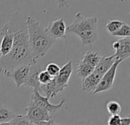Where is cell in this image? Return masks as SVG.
Returning <instances> with one entry per match:
<instances>
[{
	"instance_id": "6da1fadb",
	"label": "cell",
	"mask_w": 130,
	"mask_h": 125,
	"mask_svg": "<svg viewBox=\"0 0 130 125\" xmlns=\"http://www.w3.org/2000/svg\"><path fill=\"white\" fill-rule=\"evenodd\" d=\"M34 62L28 42V35L26 27L17 31L14 43L9 53L0 57V72L8 76L14 69Z\"/></svg>"
},
{
	"instance_id": "7a4b0ae2",
	"label": "cell",
	"mask_w": 130,
	"mask_h": 125,
	"mask_svg": "<svg viewBox=\"0 0 130 125\" xmlns=\"http://www.w3.org/2000/svg\"><path fill=\"white\" fill-rule=\"evenodd\" d=\"M25 27L27 31L30 52L34 62H37L39 58L46 55L56 40L48 34L44 26L31 17L27 18Z\"/></svg>"
},
{
	"instance_id": "3957f363",
	"label": "cell",
	"mask_w": 130,
	"mask_h": 125,
	"mask_svg": "<svg viewBox=\"0 0 130 125\" xmlns=\"http://www.w3.org/2000/svg\"><path fill=\"white\" fill-rule=\"evenodd\" d=\"M66 31L77 34L83 45H92L99 37L98 20L96 17H85L78 12L72 24L66 27Z\"/></svg>"
},
{
	"instance_id": "277c9868",
	"label": "cell",
	"mask_w": 130,
	"mask_h": 125,
	"mask_svg": "<svg viewBox=\"0 0 130 125\" xmlns=\"http://www.w3.org/2000/svg\"><path fill=\"white\" fill-rule=\"evenodd\" d=\"M121 62H122V60H115V62L113 64V66H111V68L102 76L99 84L98 85L96 89L94 90V92L91 93L92 95H96L98 93L107 92L112 89V87L113 86L114 80H115L117 68Z\"/></svg>"
},
{
	"instance_id": "5b68a950",
	"label": "cell",
	"mask_w": 130,
	"mask_h": 125,
	"mask_svg": "<svg viewBox=\"0 0 130 125\" xmlns=\"http://www.w3.org/2000/svg\"><path fill=\"white\" fill-rule=\"evenodd\" d=\"M24 111L27 113L25 117L29 120V121L35 125H38L41 122L47 121L52 119L48 112L30 102L28 103Z\"/></svg>"
},
{
	"instance_id": "8992f818",
	"label": "cell",
	"mask_w": 130,
	"mask_h": 125,
	"mask_svg": "<svg viewBox=\"0 0 130 125\" xmlns=\"http://www.w3.org/2000/svg\"><path fill=\"white\" fill-rule=\"evenodd\" d=\"M50 99L41 95L37 90L34 89L33 92L30 95V102L34 103V105L43 108L46 112L50 113H55L59 111L66 103V99H62L58 105H53L50 102Z\"/></svg>"
},
{
	"instance_id": "52a82bcc",
	"label": "cell",
	"mask_w": 130,
	"mask_h": 125,
	"mask_svg": "<svg viewBox=\"0 0 130 125\" xmlns=\"http://www.w3.org/2000/svg\"><path fill=\"white\" fill-rule=\"evenodd\" d=\"M72 73V61L69 60L62 68H60L58 75L56 77H54L57 95L59 92H62L68 86Z\"/></svg>"
},
{
	"instance_id": "ba28073f",
	"label": "cell",
	"mask_w": 130,
	"mask_h": 125,
	"mask_svg": "<svg viewBox=\"0 0 130 125\" xmlns=\"http://www.w3.org/2000/svg\"><path fill=\"white\" fill-rule=\"evenodd\" d=\"M17 34V31L11 32L9 31V23L7 22L5 24L3 27L0 31V34L2 35V39L0 44V57H2L7 55L11 50L13 43L14 38Z\"/></svg>"
},
{
	"instance_id": "9c48e42d",
	"label": "cell",
	"mask_w": 130,
	"mask_h": 125,
	"mask_svg": "<svg viewBox=\"0 0 130 125\" xmlns=\"http://www.w3.org/2000/svg\"><path fill=\"white\" fill-rule=\"evenodd\" d=\"M112 47L115 50V53L112 55L115 60L123 61L128 59L130 56V38L125 37L113 42Z\"/></svg>"
},
{
	"instance_id": "30bf717a",
	"label": "cell",
	"mask_w": 130,
	"mask_h": 125,
	"mask_svg": "<svg viewBox=\"0 0 130 125\" xmlns=\"http://www.w3.org/2000/svg\"><path fill=\"white\" fill-rule=\"evenodd\" d=\"M45 28L48 34L55 40L66 37V25L63 18L50 21Z\"/></svg>"
},
{
	"instance_id": "8fae6325",
	"label": "cell",
	"mask_w": 130,
	"mask_h": 125,
	"mask_svg": "<svg viewBox=\"0 0 130 125\" xmlns=\"http://www.w3.org/2000/svg\"><path fill=\"white\" fill-rule=\"evenodd\" d=\"M31 65L32 64L20 66L14 69L7 76L11 77L13 79V81L15 82L17 87L19 88L20 86L24 85V83L26 82Z\"/></svg>"
},
{
	"instance_id": "7c38bea8",
	"label": "cell",
	"mask_w": 130,
	"mask_h": 125,
	"mask_svg": "<svg viewBox=\"0 0 130 125\" xmlns=\"http://www.w3.org/2000/svg\"><path fill=\"white\" fill-rule=\"evenodd\" d=\"M42 70H43L40 65H38L37 63H33L30 66L27 79L24 86L27 87H32L34 88V89L39 91L40 87V83L39 82V80H38V76H39V73Z\"/></svg>"
},
{
	"instance_id": "4fadbf2b",
	"label": "cell",
	"mask_w": 130,
	"mask_h": 125,
	"mask_svg": "<svg viewBox=\"0 0 130 125\" xmlns=\"http://www.w3.org/2000/svg\"><path fill=\"white\" fill-rule=\"evenodd\" d=\"M102 75L99 74L96 71L94 70V72L90 74L88 76L82 79V89L83 91L87 92H91L92 93L94 90L96 89L98 85L99 84Z\"/></svg>"
},
{
	"instance_id": "5bb4252c",
	"label": "cell",
	"mask_w": 130,
	"mask_h": 125,
	"mask_svg": "<svg viewBox=\"0 0 130 125\" xmlns=\"http://www.w3.org/2000/svg\"><path fill=\"white\" fill-rule=\"evenodd\" d=\"M115 59L112 56L109 57H101L99 63L94 68V71L98 73L99 74L104 76L113 66L115 62Z\"/></svg>"
},
{
	"instance_id": "9a60e30c",
	"label": "cell",
	"mask_w": 130,
	"mask_h": 125,
	"mask_svg": "<svg viewBox=\"0 0 130 125\" xmlns=\"http://www.w3.org/2000/svg\"><path fill=\"white\" fill-rule=\"evenodd\" d=\"M38 92L41 95H43L49 99L50 98H53V97L56 96L57 94H56L55 78H53L52 79V81L47 84L40 85V89Z\"/></svg>"
},
{
	"instance_id": "2e32d148",
	"label": "cell",
	"mask_w": 130,
	"mask_h": 125,
	"mask_svg": "<svg viewBox=\"0 0 130 125\" xmlns=\"http://www.w3.org/2000/svg\"><path fill=\"white\" fill-rule=\"evenodd\" d=\"M101 58V56H100V54L98 52L88 51L85 53V54L83 56L81 60L85 62L88 65L92 66L93 68H95L97 64L99 63Z\"/></svg>"
},
{
	"instance_id": "e0dca14e",
	"label": "cell",
	"mask_w": 130,
	"mask_h": 125,
	"mask_svg": "<svg viewBox=\"0 0 130 125\" xmlns=\"http://www.w3.org/2000/svg\"><path fill=\"white\" fill-rule=\"evenodd\" d=\"M16 115V113H14L6 105L0 103V124L9 122L15 117Z\"/></svg>"
},
{
	"instance_id": "ac0fdd59",
	"label": "cell",
	"mask_w": 130,
	"mask_h": 125,
	"mask_svg": "<svg viewBox=\"0 0 130 125\" xmlns=\"http://www.w3.org/2000/svg\"><path fill=\"white\" fill-rule=\"evenodd\" d=\"M94 70V68H93L92 66L88 65L87 63H85V62L80 60L78 64V70H77V73L78 76L84 79L85 78H86L87 76H88L90 74H91Z\"/></svg>"
},
{
	"instance_id": "d6986e66",
	"label": "cell",
	"mask_w": 130,
	"mask_h": 125,
	"mask_svg": "<svg viewBox=\"0 0 130 125\" xmlns=\"http://www.w3.org/2000/svg\"><path fill=\"white\" fill-rule=\"evenodd\" d=\"M123 24L124 22L120 20H110L107 23L106 28L110 34H113L117 32Z\"/></svg>"
},
{
	"instance_id": "ffe728a7",
	"label": "cell",
	"mask_w": 130,
	"mask_h": 125,
	"mask_svg": "<svg viewBox=\"0 0 130 125\" xmlns=\"http://www.w3.org/2000/svg\"><path fill=\"white\" fill-rule=\"evenodd\" d=\"M107 110L111 115H120L121 106L120 103L115 101H110L107 105Z\"/></svg>"
},
{
	"instance_id": "44dd1931",
	"label": "cell",
	"mask_w": 130,
	"mask_h": 125,
	"mask_svg": "<svg viewBox=\"0 0 130 125\" xmlns=\"http://www.w3.org/2000/svg\"><path fill=\"white\" fill-rule=\"evenodd\" d=\"M10 125H35L32 124L29 120L25 117V115L17 114L15 117L9 121Z\"/></svg>"
},
{
	"instance_id": "7402d4cb",
	"label": "cell",
	"mask_w": 130,
	"mask_h": 125,
	"mask_svg": "<svg viewBox=\"0 0 130 125\" xmlns=\"http://www.w3.org/2000/svg\"><path fill=\"white\" fill-rule=\"evenodd\" d=\"M113 36H118L123 37H130V27L128 24L124 23L122 27L114 34H112Z\"/></svg>"
},
{
	"instance_id": "603a6c76",
	"label": "cell",
	"mask_w": 130,
	"mask_h": 125,
	"mask_svg": "<svg viewBox=\"0 0 130 125\" xmlns=\"http://www.w3.org/2000/svg\"><path fill=\"white\" fill-rule=\"evenodd\" d=\"M54 77H52L46 70H42L38 76V80L40 85H45L52 81Z\"/></svg>"
},
{
	"instance_id": "cb8c5ba5",
	"label": "cell",
	"mask_w": 130,
	"mask_h": 125,
	"mask_svg": "<svg viewBox=\"0 0 130 125\" xmlns=\"http://www.w3.org/2000/svg\"><path fill=\"white\" fill-rule=\"evenodd\" d=\"M59 70H60V67L54 63H50L46 68V71L52 77H56L58 75Z\"/></svg>"
},
{
	"instance_id": "d4e9b609",
	"label": "cell",
	"mask_w": 130,
	"mask_h": 125,
	"mask_svg": "<svg viewBox=\"0 0 130 125\" xmlns=\"http://www.w3.org/2000/svg\"><path fill=\"white\" fill-rule=\"evenodd\" d=\"M122 118L120 115H111L107 121L108 125H120Z\"/></svg>"
},
{
	"instance_id": "484cf974",
	"label": "cell",
	"mask_w": 130,
	"mask_h": 125,
	"mask_svg": "<svg viewBox=\"0 0 130 125\" xmlns=\"http://www.w3.org/2000/svg\"><path fill=\"white\" fill-rule=\"evenodd\" d=\"M74 125H96L94 122L91 121H78Z\"/></svg>"
},
{
	"instance_id": "4316f807",
	"label": "cell",
	"mask_w": 130,
	"mask_h": 125,
	"mask_svg": "<svg viewBox=\"0 0 130 125\" xmlns=\"http://www.w3.org/2000/svg\"><path fill=\"white\" fill-rule=\"evenodd\" d=\"M38 125H57V124L53 120H50V121H43V122H41L40 124H39Z\"/></svg>"
},
{
	"instance_id": "83f0119b",
	"label": "cell",
	"mask_w": 130,
	"mask_h": 125,
	"mask_svg": "<svg viewBox=\"0 0 130 125\" xmlns=\"http://www.w3.org/2000/svg\"><path fill=\"white\" fill-rule=\"evenodd\" d=\"M129 124H130L129 117H126V118H122V121H121V124L120 125H129Z\"/></svg>"
},
{
	"instance_id": "f1b7e54d",
	"label": "cell",
	"mask_w": 130,
	"mask_h": 125,
	"mask_svg": "<svg viewBox=\"0 0 130 125\" xmlns=\"http://www.w3.org/2000/svg\"><path fill=\"white\" fill-rule=\"evenodd\" d=\"M0 125H10V123H9V122H5V123H2V124H0Z\"/></svg>"
},
{
	"instance_id": "f546056e",
	"label": "cell",
	"mask_w": 130,
	"mask_h": 125,
	"mask_svg": "<svg viewBox=\"0 0 130 125\" xmlns=\"http://www.w3.org/2000/svg\"><path fill=\"white\" fill-rule=\"evenodd\" d=\"M57 125H64V124H57Z\"/></svg>"
}]
</instances>
